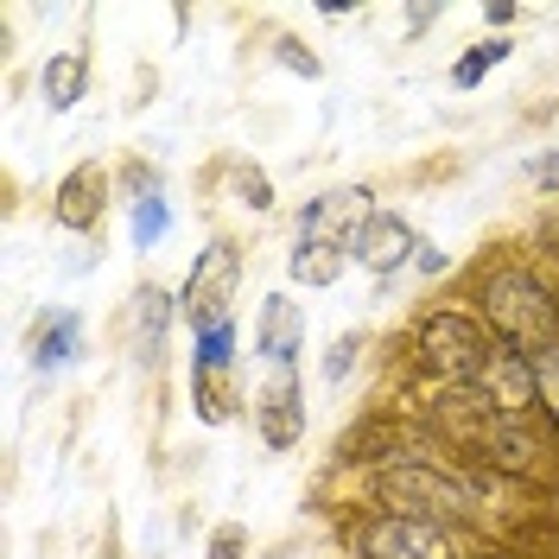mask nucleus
<instances>
[{"instance_id": "obj_1", "label": "nucleus", "mask_w": 559, "mask_h": 559, "mask_svg": "<svg viewBox=\"0 0 559 559\" xmlns=\"http://www.w3.org/2000/svg\"><path fill=\"white\" fill-rule=\"evenodd\" d=\"M464 299L502 349L540 356L559 344V286L522 254H484L464 280Z\"/></svg>"}, {"instance_id": "obj_2", "label": "nucleus", "mask_w": 559, "mask_h": 559, "mask_svg": "<svg viewBox=\"0 0 559 559\" xmlns=\"http://www.w3.org/2000/svg\"><path fill=\"white\" fill-rule=\"evenodd\" d=\"M407 362H414V376H426L432 388H452V382H477L489 369V356H496V337H489V324L471 306H432V312H419L414 337H407Z\"/></svg>"}, {"instance_id": "obj_3", "label": "nucleus", "mask_w": 559, "mask_h": 559, "mask_svg": "<svg viewBox=\"0 0 559 559\" xmlns=\"http://www.w3.org/2000/svg\"><path fill=\"white\" fill-rule=\"evenodd\" d=\"M464 464L496 471V477H509V484H522V489H547L559 477V439H554V426H547V419L489 414L484 432L471 439Z\"/></svg>"}, {"instance_id": "obj_4", "label": "nucleus", "mask_w": 559, "mask_h": 559, "mask_svg": "<svg viewBox=\"0 0 559 559\" xmlns=\"http://www.w3.org/2000/svg\"><path fill=\"white\" fill-rule=\"evenodd\" d=\"M477 540L439 522H414V515H362L349 527V559H471Z\"/></svg>"}, {"instance_id": "obj_5", "label": "nucleus", "mask_w": 559, "mask_h": 559, "mask_svg": "<svg viewBox=\"0 0 559 559\" xmlns=\"http://www.w3.org/2000/svg\"><path fill=\"white\" fill-rule=\"evenodd\" d=\"M236 293H242V248L216 236V242L198 248L191 274L178 286V318L191 324V337L210 331V324H229L236 318Z\"/></svg>"}, {"instance_id": "obj_6", "label": "nucleus", "mask_w": 559, "mask_h": 559, "mask_svg": "<svg viewBox=\"0 0 559 559\" xmlns=\"http://www.w3.org/2000/svg\"><path fill=\"white\" fill-rule=\"evenodd\" d=\"M376 216H382V210H376V191H369V185H337V191H318L312 204L299 210V229H293V236L356 254L362 229H369Z\"/></svg>"}, {"instance_id": "obj_7", "label": "nucleus", "mask_w": 559, "mask_h": 559, "mask_svg": "<svg viewBox=\"0 0 559 559\" xmlns=\"http://www.w3.org/2000/svg\"><path fill=\"white\" fill-rule=\"evenodd\" d=\"M299 349H306V306L293 293H267L254 312V356L267 362V376H299Z\"/></svg>"}, {"instance_id": "obj_8", "label": "nucleus", "mask_w": 559, "mask_h": 559, "mask_svg": "<svg viewBox=\"0 0 559 559\" xmlns=\"http://www.w3.org/2000/svg\"><path fill=\"white\" fill-rule=\"evenodd\" d=\"M108 216V173L96 159H83V166H70L58 178V198H51V223L70 229V236H90V229H103Z\"/></svg>"}, {"instance_id": "obj_9", "label": "nucleus", "mask_w": 559, "mask_h": 559, "mask_svg": "<svg viewBox=\"0 0 559 559\" xmlns=\"http://www.w3.org/2000/svg\"><path fill=\"white\" fill-rule=\"evenodd\" d=\"M477 388H484L502 414L540 419V369H534V356H522V349L496 344V356H489V369L477 376Z\"/></svg>"}, {"instance_id": "obj_10", "label": "nucleus", "mask_w": 559, "mask_h": 559, "mask_svg": "<svg viewBox=\"0 0 559 559\" xmlns=\"http://www.w3.org/2000/svg\"><path fill=\"white\" fill-rule=\"evenodd\" d=\"M414 261H419V229L401 210H382V216L362 229V242H356V267H369L382 286L401 274V267H414Z\"/></svg>"}, {"instance_id": "obj_11", "label": "nucleus", "mask_w": 559, "mask_h": 559, "mask_svg": "<svg viewBox=\"0 0 559 559\" xmlns=\"http://www.w3.org/2000/svg\"><path fill=\"white\" fill-rule=\"evenodd\" d=\"M254 432L267 452H293L299 432H306V394H299V376H267V388L254 394Z\"/></svg>"}, {"instance_id": "obj_12", "label": "nucleus", "mask_w": 559, "mask_h": 559, "mask_svg": "<svg viewBox=\"0 0 559 559\" xmlns=\"http://www.w3.org/2000/svg\"><path fill=\"white\" fill-rule=\"evenodd\" d=\"M76 349H83V318L64 312V306H58V312H38V324H33V369L38 376L70 369Z\"/></svg>"}, {"instance_id": "obj_13", "label": "nucleus", "mask_w": 559, "mask_h": 559, "mask_svg": "<svg viewBox=\"0 0 559 559\" xmlns=\"http://www.w3.org/2000/svg\"><path fill=\"white\" fill-rule=\"evenodd\" d=\"M191 414L204 426H229L242 414V382L236 369H191Z\"/></svg>"}, {"instance_id": "obj_14", "label": "nucleus", "mask_w": 559, "mask_h": 559, "mask_svg": "<svg viewBox=\"0 0 559 559\" xmlns=\"http://www.w3.org/2000/svg\"><path fill=\"white\" fill-rule=\"evenodd\" d=\"M38 90H45V108L70 115V108L90 96V58H83V51H58V58H45Z\"/></svg>"}, {"instance_id": "obj_15", "label": "nucleus", "mask_w": 559, "mask_h": 559, "mask_svg": "<svg viewBox=\"0 0 559 559\" xmlns=\"http://www.w3.org/2000/svg\"><path fill=\"white\" fill-rule=\"evenodd\" d=\"M349 261H356V254H344V248L299 242V236H293V248H286V274L299 280V286H337Z\"/></svg>"}, {"instance_id": "obj_16", "label": "nucleus", "mask_w": 559, "mask_h": 559, "mask_svg": "<svg viewBox=\"0 0 559 559\" xmlns=\"http://www.w3.org/2000/svg\"><path fill=\"white\" fill-rule=\"evenodd\" d=\"M140 299V344H146V362L166 349V324H173V312H178V293H166V286H140L134 293Z\"/></svg>"}, {"instance_id": "obj_17", "label": "nucleus", "mask_w": 559, "mask_h": 559, "mask_svg": "<svg viewBox=\"0 0 559 559\" xmlns=\"http://www.w3.org/2000/svg\"><path fill=\"white\" fill-rule=\"evenodd\" d=\"M509 51H515L509 38H477L464 58H452V90H477L496 64H509Z\"/></svg>"}, {"instance_id": "obj_18", "label": "nucleus", "mask_w": 559, "mask_h": 559, "mask_svg": "<svg viewBox=\"0 0 559 559\" xmlns=\"http://www.w3.org/2000/svg\"><path fill=\"white\" fill-rule=\"evenodd\" d=\"M166 229H173V210H166V198H159V185L146 178L140 198H134V248H159Z\"/></svg>"}, {"instance_id": "obj_19", "label": "nucleus", "mask_w": 559, "mask_h": 559, "mask_svg": "<svg viewBox=\"0 0 559 559\" xmlns=\"http://www.w3.org/2000/svg\"><path fill=\"white\" fill-rule=\"evenodd\" d=\"M191 369H236V318L191 337Z\"/></svg>"}, {"instance_id": "obj_20", "label": "nucleus", "mask_w": 559, "mask_h": 559, "mask_svg": "<svg viewBox=\"0 0 559 559\" xmlns=\"http://www.w3.org/2000/svg\"><path fill=\"white\" fill-rule=\"evenodd\" d=\"M534 369H540V419L554 426V439H559V344L540 349V356H534Z\"/></svg>"}, {"instance_id": "obj_21", "label": "nucleus", "mask_w": 559, "mask_h": 559, "mask_svg": "<svg viewBox=\"0 0 559 559\" xmlns=\"http://www.w3.org/2000/svg\"><path fill=\"white\" fill-rule=\"evenodd\" d=\"M236 198H242L248 210H274V185H267V173H261V166H242V173H236Z\"/></svg>"}, {"instance_id": "obj_22", "label": "nucleus", "mask_w": 559, "mask_h": 559, "mask_svg": "<svg viewBox=\"0 0 559 559\" xmlns=\"http://www.w3.org/2000/svg\"><path fill=\"white\" fill-rule=\"evenodd\" d=\"M356 349H362L356 337H337V344H331V356H324V382L331 388H344V376L356 369Z\"/></svg>"}, {"instance_id": "obj_23", "label": "nucleus", "mask_w": 559, "mask_h": 559, "mask_svg": "<svg viewBox=\"0 0 559 559\" xmlns=\"http://www.w3.org/2000/svg\"><path fill=\"white\" fill-rule=\"evenodd\" d=\"M274 58H280L286 70H299V76H318V70H324V64L312 58V51L299 45V38H274Z\"/></svg>"}, {"instance_id": "obj_24", "label": "nucleus", "mask_w": 559, "mask_h": 559, "mask_svg": "<svg viewBox=\"0 0 559 559\" xmlns=\"http://www.w3.org/2000/svg\"><path fill=\"white\" fill-rule=\"evenodd\" d=\"M527 178H534V185H540L547 198H559V146H554V153H540V159L527 166Z\"/></svg>"}, {"instance_id": "obj_25", "label": "nucleus", "mask_w": 559, "mask_h": 559, "mask_svg": "<svg viewBox=\"0 0 559 559\" xmlns=\"http://www.w3.org/2000/svg\"><path fill=\"white\" fill-rule=\"evenodd\" d=\"M242 540H248V534H242L236 522L216 527V540H210V559H242Z\"/></svg>"}, {"instance_id": "obj_26", "label": "nucleus", "mask_w": 559, "mask_h": 559, "mask_svg": "<svg viewBox=\"0 0 559 559\" xmlns=\"http://www.w3.org/2000/svg\"><path fill=\"white\" fill-rule=\"evenodd\" d=\"M515 13H522V7H509V0H489V7H484V20L496 26V38H509V26H515Z\"/></svg>"}, {"instance_id": "obj_27", "label": "nucleus", "mask_w": 559, "mask_h": 559, "mask_svg": "<svg viewBox=\"0 0 559 559\" xmlns=\"http://www.w3.org/2000/svg\"><path fill=\"white\" fill-rule=\"evenodd\" d=\"M419 274H445V254H432V242H419V261H414Z\"/></svg>"}, {"instance_id": "obj_28", "label": "nucleus", "mask_w": 559, "mask_h": 559, "mask_svg": "<svg viewBox=\"0 0 559 559\" xmlns=\"http://www.w3.org/2000/svg\"><path fill=\"white\" fill-rule=\"evenodd\" d=\"M432 20H439V7H407V26H414V33H426Z\"/></svg>"}, {"instance_id": "obj_29", "label": "nucleus", "mask_w": 559, "mask_h": 559, "mask_svg": "<svg viewBox=\"0 0 559 559\" xmlns=\"http://www.w3.org/2000/svg\"><path fill=\"white\" fill-rule=\"evenodd\" d=\"M471 559H515V554H509V547H496V540H477V554H471Z\"/></svg>"}]
</instances>
